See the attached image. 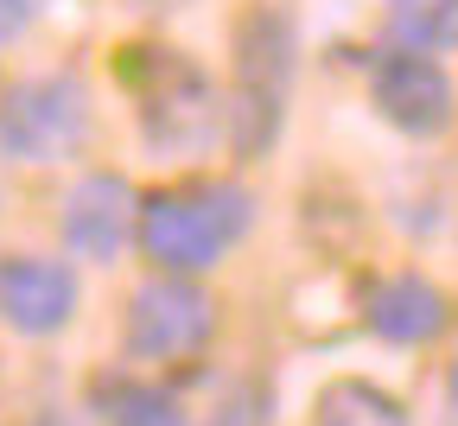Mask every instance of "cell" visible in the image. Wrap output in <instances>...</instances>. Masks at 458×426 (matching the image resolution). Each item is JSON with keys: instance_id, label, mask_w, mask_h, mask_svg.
Wrapping results in <instances>:
<instances>
[{"instance_id": "obj_1", "label": "cell", "mask_w": 458, "mask_h": 426, "mask_svg": "<svg viewBox=\"0 0 458 426\" xmlns=\"http://www.w3.org/2000/svg\"><path fill=\"white\" fill-rule=\"evenodd\" d=\"M255 223V192L236 178H198V185H172L140 198L134 210V242L147 249V261H159V274H204L216 268Z\"/></svg>"}, {"instance_id": "obj_2", "label": "cell", "mask_w": 458, "mask_h": 426, "mask_svg": "<svg viewBox=\"0 0 458 426\" xmlns=\"http://www.w3.org/2000/svg\"><path fill=\"white\" fill-rule=\"evenodd\" d=\"M229 51H236V83H229V102H223V128H229V147L242 159H255L280 141L300 38H293V20H286L274 0H249L236 13Z\"/></svg>"}, {"instance_id": "obj_3", "label": "cell", "mask_w": 458, "mask_h": 426, "mask_svg": "<svg viewBox=\"0 0 458 426\" xmlns=\"http://www.w3.org/2000/svg\"><path fill=\"white\" fill-rule=\"evenodd\" d=\"M128 83L140 102V134L153 153L198 159L223 134V102L216 83L191 64L185 51H128Z\"/></svg>"}, {"instance_id": "obj_4", "label": "cell", "mask_w": 458, "mask_h": 426, "mask_svg": "<svg viewBox=\"0 0 458 426\" xmlns=\"http://www.w3.org/2000/svg\"><path fill=\"white\" fill-rule=\"evenodd\" d=\"M89 141V83L77 71H45L0 96V153L20 166L71 159Z\"/></svg>"}, {"instance_id": "obj_5", "label": "cell", "mask_w": 458, "mask_h": 426, "mask_svg": "<svg viewBox=\"0 0 458 426\" xmlns=\"http://www.w3.org/2000/svg\"><path fill=\"white\" fill-rule=\"evenodd\" d=\"M216 331V299L185 274H153L128 293V325L122 344L134 362H185Z\"/></svg>"}, {"instance_id": "obj_6", "label": "cell", "mask_w": 458, "mask_h": 426, "mask_svg": "<svg viewBox=\"0 0 458 426\" xmlns=\"http://www.w3.org/2000/svg\"><path fill=\"white\" fill-rule=\"evenodd\" d=\"M134 185L122 172H83L64 192V210H57V229H64V249L89 268H114L134 242Z\"/></svg>"}, {"instance_id": "obj_7", "label": "cell", "mask_w": 458, "mask_h": 426, "mask_svg": "<svg viewBox=\"0 0 458 426\" xmlns=\"http://www.w3.org/2000/svg\"><path fill=\"white\" fill-rule=\"evenodd\" d=\"M369 102H376V115L388 121V128L427 141V134H439L452 121V77H445L439 57L382 51L369 64Z\"/></svg>"}, {"instance_id": "obj_8", "label": "cell", "mask_w": 458, "mask_h": 426, "mask_svg": "<svg viewBox=\"0 0 458 426\" xmlns=\"http://www.w3.org/2000/svg\"><path fill=\"white\" fill-rule=\"evenodd\" d=\"M77 319V274L45 255H7L0 261V325L20 337H51Z\"/></svg>"}, {"instance_id": "obj_9", "label": "cell", "mask_w": 458, "mask_h": 426, "mask_svg": "<svg viewBox=\"0 0 458 426\" xmlns=\"http://www.w3.org/2000/svg\"><path fill=\"white\" fill-rule=\"evenodd\" d=\"M363 319H369V331L382 344L414 350V344H433L445 331V293L433 280H420V274H388V280H376Z\"/></svg>"}, {"instance_id": "obj_10", "label": "cell", "mask_w": 458, "mask_h": 426, "mask_svg": "<svg viewBox=\"0 0 458 426\" xmlns=\"http://www.w3.org/2000/svg\"><path fill=\"white\" fill-rule=\"evenodd\" d=\"M89 407L102 413V426H191L179 395L159 382H140V376H96Z\"/></svg>"}, {"instance_id": "obj_11", "label": "cell", "mask_w": 458, "mask_h": 426, "mask_svg": "<svg viewBox=\"0 0 458 426\" xmlns=\"http://www.w3.org/2000/svg\"><path fill=\"white\" fill-rule=\"evenodd\" d=\"M312 426H408V413H401V401L388 388L357 382V376H337V382H325Z\"/></svg>"}, {"instance_id": "obj_12", "label": "cell", "mask_w": 458, "mask_h": 426, "mask_svg": "<svg viewBox=\"0 0 458 426\" xmlns=\"http://www.w3.org/2000/svg\"><path fill=\"white\" fill-rule=\"evenodd\" d=\"M452 26H458V0H394L388 13L394 51H414V57H445Z\"/></svg>"}, {"instance_id": "obj_13", "label": "cell", "mask_w": 458, "mask_h": 426, "mask_svg": "<svg viewBox=\"0 0 458 426\" xmlns=\"http://www.w3.org/2000/svg\"><path fill=\"white\" fill-rule=\"evenodd\" d=\"M210 426H267V395L255 382H236V388L223 395V407H216Z\"/></svg>"}, {"instance_id": "obj_14", "label": "cell", "mask_w": 458, "mask_h": 426, "mask_svg": "<svg viewBox=\"0 0 458 426\" xmlns=\"http://www.w3.org/2000/svg\"><path fill=\"white\" fill-rule=\"evenodd\" d=\"M38 7H45V0H0V51H7V45H20V38L32 32Z\"/></svg>"}, {"instance_id": "obj_15", "label": "cell", "mask_w": 458, "mask_h": 426, "mask_svg": "<svg viewBox=\"0 0 458 426\" xmlns=\"http://www.w3.org/2000/svg\"><path fill=\"white\" fill-rule=\"evenodd\" d=\"M26 426H83L77 413H64V407H45V413H32Z\"/></svg>"}]
</instances>
